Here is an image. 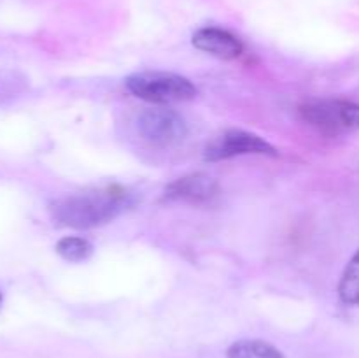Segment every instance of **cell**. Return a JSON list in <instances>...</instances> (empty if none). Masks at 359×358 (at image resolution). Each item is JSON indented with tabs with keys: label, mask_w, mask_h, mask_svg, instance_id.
<instances>
[{
	"label": "cell",
	"mask_w": 359,
	"mask_h": 358,
	"mask_svg": "<svg viewBox=\"0 0 359 358\" xmlns=\"http://www.w3.org/2000/svg\"><path fill=\"white\" fill-rule=\"evenodd\" d=\"M130 204L132 199L128 190L119 185H112L97 192L62 197L49 206V213L53 221L62 227L86 230L112 221Z\"/></svg>",
	"instance_id": "1"
},
{
	"label": "cell",
	"mask_w": 359,
	"mask_h": 358,
	"mask_svg": "<svg viewBox=\"0 0 359 358\" xmlns=\"http://www.w3.org/2000/svg\"><path fill=\"white\" fill-rule=\"evenodd\" d=\"M125 84L130 93L154 105L179 104L196 97L195 84L188 77L174 72L144 70L126 77Z\"/></svg>",
	"instance_id": "2"
},
{
	"label": "cell",
	"mask_w": 359,
	"mask_h": 358,
	"mask_svg": "<svg viewBox=\"0 0 359 358\" xmlns=\"http://www.w3.org/2000/svg\"><path fill=\"white\" fill-rule=\"evenodd\" d=\"M298 114L312 128L330 137L359 130V104L356 102L340 98L311 100L298 107Z\"/></svg>",
	"instance_id": "3"
},
{
	"label": "cell",
	"mask_w": 359,
	"mask_h": 358,
	"mask_svg": "<svg viewBox=\"0 0 359 358\" xmlns=\"http://www.w3.org/2000/svg\"><path fill=\"white\" fill-rule=\"evenodd\" d=\"M137 132L147 144L156 147L175 146L188 135L184 118L174 109L151 107L144 109L137 118Z\"/></svg>",
	"instance_id": "4"
},
{
	"label": "cell",
	"mask_w": 359,
	"mask_h": 358,
	"mask_svg": "<svg viewBox=\"0 0 359 358\" xmlns=\"http://www.w3.org/2000/svg\"><path fill=\"white\" fill-rule=\"evenodd\" d=\"M242 154H266V157H279V151L266 142L263 137L245 130L231 128L214 137L203 151L207 161H221Z\"/></svg>",
	"instance_id": "5"
},
{
	"label": "cell",
	"mask_w": 359,
	"mask_h": 358,
	"mask_svg": "<svg viewBox=\"0 0 359 358\" xmlns=\"http://www.w3.org/2000/svg\"><path fill=\"white\" fill-rule=\"evenodd\" d=\"M219 193L221 188L216 179L202 174V172H196V174L182 175V178L172 181L165 188L163 200L202 206V204H210L212 200H216Z\"/></svg>",
	"instance_id": "6"
},
{
	"label": "cell",
	"mask_w": 359,
	"mask_h": 358,
	"mask_svg": "<svg viewBox=\"0 0 359 358\" xmlns=\"http://www.w3.org/2000/svg\"><path fill=\"white\" fill-rule=\"evenodd\" d=\"M193 46L221 60H237L244 53V42L231 32L217 27L200 28L193 34Z\"/></svg>",
	"instance_id": "7"
},
{
	"label": "cell",
	"mask_w": 359,
	"mask_h": 358,
	"mask_svg": "<svg viewBox=\"0 0 359 358\" xmlns=\"http://www.w3.org/2000/svg\"><path fill=\"white\" fill-rule=\"evenodd\" d=\"M228 358H284L283 351L266 340H238L226 351Z\"/></svg>",
	"instance_id": "8"
},
{
	"label": "cell",
	"mask_w": 359,
	"mask_h": 358,
	"mask_svg": "<svg viewBox=\"0 0 359 358\" xmlns=\"http://www.w3.org/2000/svg\"><path fill=\"white\" fill-rule=\"evenodd\" d=\"M339 295L346 304H359V251L351 258L346 270H344L339 284Z\"/></svg>",
	"instance_id": "9"
},
{
	"label": "cell",
	"mask_w": 359,
	"mask_h": 358,
	"mask_svg": "<svg viewBox=\"0 0 359 358\" xmlns=\"http://www.w3.org/2000/svg\"><path fill=\"white\" fill-rule=\"evenodd\" d=\"M56 253L67 262H84L93 253V246L88 239L69 235L56 242Z\"/></svg>",
	"instance_id": "10"
},
{
	"label": "cell",
	"mask_w": 359,
	"mask_h": 358,
	"mask_svg": "<svg viewBox=\"0 0 359 358\" xmlns=\"http://www.w3.org/2000/svg\"><path fill=\"white\" fill-rule=\"evenodd\" d=\"M0 304H2V293H0Z\"/></svg>",
	"instance_id": "11"
}]
</instances>
